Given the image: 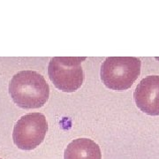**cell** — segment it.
<instances>
[{"label": "cell", "mask_w": 159, "mask_h": 159, "mask_svg": "<svg viewBox=\"0 0 159 159\" xmlns=\"http://www.w3.org/2000/svg\"><path fill=\"white\" fill-rule=\"evenodd\" d=\"M0 159H2V158H0Z\"/></svg>", "instance_id": "52a82bcc"}, {"label": "cell", "mask_w": 159, "mask_h": 159, "mask_svg": "<svg viewBox=\"0 0 159 159\" xmlns=\"http://www.w3.org/2000/svg\"><path fill=\"white\" fill-rule=\"evenodd\" d=\"M86 57H55L48 66V74L54 86L59 90L72 93L81 87L84 74L81 61Z\"/></svg>", "instance_id": "3957f363"}, {"label": "cell", "mask_w": 159, "mask_h": 159, "mask_svg": "<svg viewBox=\"0 0 159 159\" xmlns=\"http://www.w3.org/2000/svg\"><path fill=\"white\" fill-rule=\"evenodd\" d=\"M141 66L142 62L138 57H107L101 66L100 75L102 83L112 90H126L139 77Z\"/></svg>", "instance_id": "7a4b0ae2"}, {"label": "cell", "mask_w": 159, "mask_h": 159, "mask_svg": "<svg viewBox=\"0 0 159 159\" xmlns=\"http://www.w3.org/2000/svg\"><path fill=\"white\" fill-rule=\"evenodd\" d=\"M12 101L22 109H38L50 97V87L44 77L34 71H21L9 83Z\"/></svg>", "instance_id": "6da1fadb"}, {"label": "cell", "mask_w": 159, "mask_h": 159, "mask_svg": "<svg viewBox=\"0 0 159 159\" xmlns=\"http://www.w3.org/2000/svg\"><path fill=\"white\" fill-rule=\"evenodd\" d=\"M47 132L48 122L45 116L40 112H33L22 116L16 122L12 140L20 149L32 150L43 142Z\"/></svg>", "instance_id": "277c9868"}, {"label": "cell", "mask_w": 159, "mask_h": 159, "mask_svg": "<svg viewBox=\"0 0 159 159\" xmlns=\"http://www.w3.org/2000/svg\"><path fill=\"white\" fill-rule=\"evenodd\" d=\"M64 159H102L100 147L88 138L74 140L65 149Z\"/></svg>", "instance_id": "8992f818"}, {"label": "cell", "mask_w": 159, "mask_h": 159, "mask_svg": "<svg viewBox=\"0 0 159 159\" xmlns=\"http://www.w3.org/2000/svg\"><path fill=\"white\" fill-rule=\"evenodd\" d=\"M134 98L137 107L149 116H159V76L149 75L135 88Z\"/></svg>", "instance_id": "5b68a950"}]
</instances>
